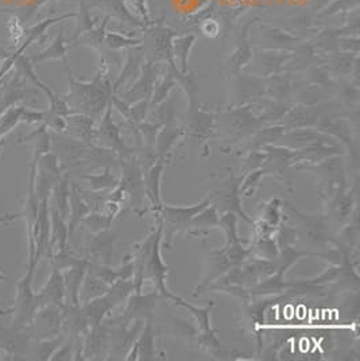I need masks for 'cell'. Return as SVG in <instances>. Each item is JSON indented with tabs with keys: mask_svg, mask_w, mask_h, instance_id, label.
I'll list each match as a JSON object with an SVG mask.
<instances>
[{
	"mask_svg": "<svg viewBox=\"0 0 360 361\" xmlns=\"http://www.w3.org/2000/svg\"><path fill=\"white\" fill-rule=\"evenodd\" d=\"M92 143L95 146L116 152L121 161L131 155H136L134 150L123 142L120 136V130L112 121V103L108 104L99 127L95 128Z\"/></svg>",
	"mask_w": 360,
	"mask_h": 361,
	"instance_id": "cell-10",
	"label": "cell"
},
{
	"mask_svg": "<svg viewBox=\"0 0 360 361\" xmlns=\"http://www.w3.org/2000/svg\"><path fill=\"white\" fill-rule=\"evenodd\" d=\"M157 81V71L152 66V63H146L142 68V73L134 81V85H131L128 90L121 94V102L127 106H131L136 102L151 97V92L154 88V84Z\"/></svg>",
	"mask_w": 360,
	"mask_h": 361,
	"instance_id": "cell-22",
	"label": "cell"
},
{
	"mask_svg": "<svg viewBox=\"0 0 360 361\" xmlns=\"http://www.w3.org/2000/svg\"><path fill=\"white\" fill-rule=\"evenodd\" d=\"M210 198H204L200 204L192 207H172L162 204L161 209L154 216L160 217L162 224V241L166 248L172 250V244L177 235H185L191 226V221L198 212L210 205Z\"/></svg>",
	"mask_w": 360,
	"mask_h": 361,
	"instance_id": "cell-4",
	"label": "cell"
},
{
	"mask_svg": "<svg viewBox=\"0 0 360 361\" xmlns=\"http://www.w3.org/2000/svg\"><path fill=\"white\" fill-rule=\"evenodd\" d=\"M253 239H260V238H268V236H274L275 229L274 226L268 224L265 220H258L254 221L253 224Z\"/></svg>",
	"mask_w": 360,
	"mask_h": 361,
	"instance_id": "cell-52",
	"label": "cell"
},
{
	"mask_svg": "<svg viewBox=\"0 0 360 361\" xmlns=\"http://www.w3.org/2000/svg\"><path fill=\"white\" fill-rule=\"evenodd\" d=\"M95 133V119L84 114H71L65 118V135L84 142L92 143Z\"/></svg>",
	"mask_w": 360,
	"mask_h": 361,
	"instance_id": "cell-28",
	"label": "cell"
},
{
	"mask_svg": "<svg viewBox=\"0 0 360 361\" xmlns=\"http://www.w3.org/2000/svg\"><path fill=\"white\" fill-rule=\"evenodd\" d=\"M266 162V154L263 150L259 151H248L247 157L244 158V162L241 165V176L251 173L258 169H262Z\"/></svg>",
	"mask_w": 360,
	"mask_h": 361,
	"instance_id": "cell-51",
	"label": "cell"
},
{
	"mask_svg": "<svg viewBox=\"0 0 360 361\" xmlns=\"http://www.w3.org/2000/svg\"><path fill=\"white\" fill-rule=\"evenodd\" d=\"M50 239H52V250L53 252L57 251H64L68 247V241H69V229L66 220L64 217H61L60 213L50 208Z\"/></svg>",
	"mask_w": 360,
	"mask_h": 361,
	"instance_id": "cell-34",
	"label": "cell"
},
{
	"mask_svg": "<svg viewBox=\"0 0 360 361\" xmlns=\"http://www.w3.org/2000/svg\"><path fill=\"white\" fill-rule=\"evenodd\" d=\"M114 217L105 214L104 212H90L80 223L90 233H99L103 231L111 229Z\"/></svg>",
	"mask_w": 360,
	"mask_h": 361,
	"instance_id": "cell-45",
	"label": "cell"
},
{
	"mask_svg": "<svg viewBox=\"0 0 360 361\" xmlns=\"http://www.w3.org/2000/svg\"><path fill=\"white\" fill-rule=\"evenodd\" d=\"M26 143L31 142L32 143V158H38L41 155H44L46 152L52 151V137L47 131V127L42 123V126H40L37 130L31 131L29 134L22 137V140H19V143Z\"/></svg>",
	"mask_w": 360,
	"mask_h": 361,
	"instance_id": "cell-39",
	"label": "cell"
},
{
	"mask_svg": "<svg viewBox=\"0 0 360 361\" xmlns=\"http://www.w3.org/2000/svg\"><path fill=\"white\" fill-rule=\"evenodd\" d=\"M232 267H235V266L227 257L223 248H210V251H207L205 257H204V270H203L201 282L198 286L196 287L193 295L195 297L201 295V291L205 287Z\"/></svg>",
	"mask_w": 360,
	"mask_h": 361,
	"instance_id": "cell-18",
	"label": "cell"
},
{
	"mask_svg": "<svg viewBox=\"0 0 360 361\" xmlns=\"http://www.w3.org/2000/svg\"><path fill=\"white\" fill-rule=\"evenodd\" d=\"M161 245L162 240L157 241L151 250L150 254L148 256L145 264H143V282L150 281L155 287V291L164 298L170 302H176L180 297L174 295L167 286H166V278L170 267L166 266L161 256Z\"/></svg>",
	"mask_w": 360,
	"mask_h": 361,
	"instance_id": "cell-12",
	"label": "cell"
},
{
	"mask_svg": "<svg viewBox=\"0 0 360 361\" xmlns=\"http://www.w3.org/2000/svg\"><path fill=\"white\" fill-rule=\"evenodd\" d=\"M266 90L272 99L284 102L293 92L292 80L287 75H275L266 84Z\"/></svg>",
	"mask_w": 360,
	"mask_h": 361,
	"instance_id": "cell-46",
	"label": "cell"
},
{
	"mask_svg": "<svg viewBox=\"0 0 360 361\" xmlns=\"http://www.w3.org/2000/svg\"><path fill=\"white\" fill-rule=\"evenodd\" d=\"M220 213L213 205H208L203 211L198 212L191 221V226L185 235L195 238H205L210 229L219 228Z\"/></svg>",
	"mask_w": 360,
	"mask_h": 361,
	"instance_id": "cell-31",
	"label": "cell"
},
{
	"mask_svg": "<svg viewBox=\"0 0 360 361\" xmlns=\"http://www.w3.org/2000/svg\"><path fill=\"white\" fill-rule=\"evenodd\" d=\"M184 130L173 124H166L161 131H158L155 137V152L158 158H166V155L173 149L177 139L182 135Z\"/></svg>",
	"mask_w": 360,
	"mask_h": 361,
	"instance_id": "cell-37",
	"label": "cell"
},
{
	"mask_svg": "<svg viewBox=\"0 0 360 361\" xmlns=\"http://www.w3.org/2000/svg\"><path fill=\"white\" fill-rule=\"evenodd\" d=\"M7 281H8V279H7V276H6V275L1 272V270H0V283H1V282H7Z\"/></svg>",
	"mask_w": 360,
	"mask_h": 361,
	"instance_id": "cell-57",
	"label": "cell"
},
{
	"mask_svg": "<svg viewBox=\"0 0 360 361\" xmlns=\"http://www.w3.org/2000/svg\"><path fill=\"white\" fill-rule=\"evenodd\" d=\"M65 39H64V32L60 30L59 37L53 41V44L49 46L47 49H45L44 51L38 53V54H34L32 57H29L32 65L35 63H40V62H44L47 60H62L65 62V65H68V60H66V45H65Z\"/></svg>",
	"mask_w": 360,
	"mask_h": 361,
	"instance_id": "cell-42",
	"label": "cell"
},
{
	"mask_svg": "<svg viewBox=\"0 0 360 361\" xmlns=\"http://www.w3.org/2000/svg\"><path fill=\"white\" fill-rule=\"evenodd\" d=\"M66 69L69 92L64 100L71 114H84L96 121L107 109L112 97V87L105 77L104 71H100L90 82H83L76 80L68 66Z\"/></svg>",
	"mask_w": 360,
	"mask_h": 361,
	"instance_id": "cell-1",
	"label": "cell"
},
{
	"mask_svg": "<svg viewBox=\"0 0 360 361\" xmlns=\"http://www.w3.org/2000/svg\"><path fill=\"white\" fill-rule=\"evenodd\" d=\"M169 333H170V336L189 341L192 344H197V340L200 336V331H198L195 321H188V319H181V318H174L172 321Z\"/></svg>",
	"mask_w": 360,
	"mask_h": 361,
	"instance_id": "cell-44",
	"label": "cell"
},
{
	"mask_svg": "<svg viewBox=\"0 0 360 361\" xmlns=\"http://www.w3.org/2000/svg\"><path fill=\"white\" fill-rule=\"evenodd\" d=\"M90 205L84 201V198L78 193L75 182L71 183V196H69V214H68V229L69 238L73 236L76 229L80 226L81 220L90 213Z\"/></svg>",
	"mask_w": 360,
	"mask_h": 361,
	"instance_id": "cell-32",
	"label": "cell"
},
{
	"mask_svg": "<svg viewBox=\"0 0 360 361\" xmlns=\"http://www.w3.org/2000/svg\"><path fill=\"white\" fill-rule=\"evenodd\" d=\"M69 196H71L69 176L64 173L53 188V192L49 198V207L59 212L61 217H64L65 220H68V214H69Z\"/></svg>",
	"mask_w": 360,
	"mask_h": 361,
	"instance_id": "cell-33",
	"label": "cell"
},
{
	"mask_svg": "<svg viewBox=\"0 0 360 361\" xmlns=\"http://www.w3.org/2000/svg\"><path fill=\"white\" fill-rule=\"evenodd\" d=\"M133 1H134L136 8H138L142 14H145V16H146V8L143 7V1H145V0H133Z\"/></svg>",
	"mask_w": 360,
	"mask_h": 361,
	"instance_id": "cell-55",
	"label": "cell"
},
{
	"mask_svg": "<svg viewBox=\"0 0 360 361\" xmlns=\"http://www.w3.org/2000/svg\"><path fill=\"white\" fill-rule=\"evenodd\" d=\"M35 272V266L28 264L26 275L16 283V303L13 306V328L14 329H26L41 307L37 291L32 290V276Z\"/></svg>",
	"mask_w": 360,
	"mask_h": 361,
	"instance_id": "cell-7",
	"label": "cell"
},
{
	"mask_svg": "<svg viewBox=\"0 0 360 361\" xmlns=\"http://www.w3.org/2000/svg\"><path fill=\"white\" fill-rule=\"evenodd\" d=\"M193 41H195V37L193 35H189V37H182L176 39L174 42V56H177L181 61V65H182V73H186L188 72V56H189V51H191V47L193 45Z\"/></svg>",
	"mask_w": 360,
	"mask_h": 361,
	"instance_id": "cell-50",
	"label": "cell"
},
{
	"mask_svg": "<svg viewBox=\"0 0 360 361\" xmlns=\"http://www.w3.org/2000/svg\"><path fill=\"white\" fill-rule=\"evenodd\" d=\"M297 170L308 171L317 180V193L323 200L344 192L349 188V180L345 173L342 155L325 158L317 164L300 166Z\"/></svg>",
	"mask_w": 360,
	"mask_h": 361,
	"instance_id": "cell-3",
	"label": "cell"
},
{
	"mask_svg": "<svg viewBox=\"0 0 360 361\" xmlns=\"http://www.w3.org/2000/svg\"><path fill=\"white\" fill-rule=\"evenodd\" d=\"M138 44H139V41L126 39L116 34H107V37H105V46L108 49H121V47H127V46H136Z\"/></svg>",
	"mask_w": 360,
	"mask_h": 361,
	"instance_id": "cell-53",
	"label": "cell"
},
{
	"mask_svg": "<svg viewBox=\"0 0 360 361\" xmlns=\"http://www.w3.org/2000/svg\"><path fill=\"white\" fill-rule=\"evenodd\" d=\"M164 300L157 291L151 294L143 293H133L128 300L126 301V307L123 314L115 318L105 319L108 322H119V324H130L136 319L148 321L149 318H154V312L157 307V303Z\"/></svg>",
	"mask_w": 360,
	"mask_h": 361,
	"instance_id": "cell-13",
	"label": "cell"
},
{
	"mask_svg": "<svg viewBox=\"0 0 360 361\" xmlns=\"http://www.w3.org/2000/svg\"><path fill=\"white\" fill-rule=\"evenodd\" d=\"M219 228L224 235V245H231L241 240L238 235V216L235 213L227 212L220 214Z\"/></svg>",
	"mask_w": 360,
	"mask_h": 361,
	"instance_id": "cell-49",
	"label": "cell"
},
{
	"mask_svg": "<svg viewBox=\"0 0 360 361\" xmlns=\"http://www.w3.org/2000/svg\"><path fill=\"white\" fill-rule=\"evenodd\" d=\"M111 285L105 283L104 281H102L100 278L95 276L93 274H90L87 271L83 285L80 288V294H78V300H80V305L87 303V302L92 301L97 297H102L108 291Z\"/></svg>",
	"mask_w": 360,
	"mask_h": 361,
	"instance_id": "cell-38",
	"label": "cell"
},
{
	"mask_svg": "<svg viewBox=\"0 0 360 361\" xmlns=\"http://www.w3.org/2000/svg\"><path fill=\"white\" fill-rule=\"evenodd\" d=\"M240 269H241L243 279H244V286L248 290V288L256 286V283H259L260 281L275 274L277 264H275V260L250 256L240 264Z\"/></svg>",
	"mask_w": 360,
	"mask_h": 361,
	"instance_id": "cell-23",
	"label": "cell"
},
{
	"mask_svg": "<svg viewBox=\"0 0 360 361\" xmlns=\"http://www.w3.org/2000/svg\"><path fill=\"white\" fill-rule=\"evenodd\" d=\"M323 201L324 216L332 228L335 226L339 229L349 223H358V183H355V188L349 186L344 192H340Z\"/></svg>",
	"mask_w": 360,
	"mask_h": 361,
	"instance_id": "cell-6",
	"label": "cell"
},
{
	"mask_svg": "<svg viewBox=\"0 0 360 361\" xmlns=\"http://www.w3.org/2000/svg\"><path fill=\"white\" fill-rule=\"evenodd\" d=\"M22 213H0V224L6 226L10 223H14L16 219H19Z\"/></svg>",
	"mask_w": 360,
	"mask_h": 361,
	"instance_id": "cell-54",
	"label": "cell"
},
{
	"mask_svg": "<svg viewBox=\"0 0 360 361\" xmlns=\"http://www.w3.org/2000/svg\"><path fill=\"white\" fill-rule=\"evenodd\" d=\"M37 295L41 307L47 305L62 307L65 305V285L62 271L53 267L45 285L37 291Z\"/></svg>",
	"mask_w": 360,
	"mask_h": 361,
	"instance_id": "cell-27",
	"label": "cell"
},
{
	"mask_svg": "<svg viewBox=\"0 0 360 361\" xmlns=\"http://www.w3.org/2000/svg\"><path fill=\"white\" fill-rule=\"evenodd\" d=\"M83 180L88 182L92 192H109L119 185L120 178L112 171V167H104L99 174H84Z\"/></svg>",
	"mask_w": 360,
	"mask_h": 361,
	"instance_id": "cell-36",
	"label": "cell"
},
{
	"mask_svg": "<svg viewBox=\"0 0 360 361\" xmlns=\"http://www.w3.org/2000/svg\"><path fill=\"white\" fill-rule=\"evenodd\" d=\"M8 314H13V307L11 309H0V318L8 316Z\"/></svg>",
	"mask_w": 360,
	"mask_h": 361,
	"instance_id": "cell-56",
	"label": "cell"
},
{
	"mask_svg": "<svg viewBox=\"0 0 360 361\" xmlns=\"http://www.w3.org/2000/svg\"><path fill=\"white\" fill-rule=\"evenodd\" d=\"M116 241L118 236L116 233L111 232V229L99 233H90L84 243V257L95 263L111 264L116 250Z\"/></svg>",
	"mask_w": 360,
	"mask_h": 361,
	"instance_id": "cell-14",
	"label": "cell"
},
{
	"mask_svg": "<svg viewBox=\"0 0 360 361\" xmlns=\"http://www.w3.org/2000/svg\"><path fill=\"white\" fill-rule=\"evenodd\" d=\"M266 92V82L256 75H241L236 80V99L239 104L254 103Z\"/></svg>",
	"mask_w": 360,
	"mask_h": 361,
	"instance_id": "cell-30",
	"label": "cell"
},
{
	"mask_svg": "<svg viewBox=\"0 0 360 361\" xmlns=\"http://www.w3.org/2000/svg\"><path fill=\"white\" fill-rule=\"evenodd\" d=\"M143 62H145L143 54H142L140 51L133 50V51L130 53L128 59L126 61V65H124L121 73L118 75L116 81H115L114 85H112V92L116 93V92H118L123 85H126L127 82H130V81H133V80L136 81V78L142 73Z\"/></svg>",
	"mask_w": 360,
	"mask_h": 361,
	"instance_id": "cell-35",
	"label": "cell"
},
{
	"mask_svg": "<svg viewBox=\"0 0 360 361\" xmlns=\"http://www.w3.org/2000/svg\"><path fill=\"white\" fill-rule=\"evenodd\" d=\"M25 331L31 340H50L62 333V307L47 305L38 309Z\"/></svg>",
	"mask_w": 360,
	"mask_h": 361,
	"instance_id": "cell-11",
	"label": "cell"
},
{
	"mask_svg": "<svg viewBox=\"0 0 360 361\" xmlns=\"http://www.w3.org/2000/svg\"><path fill=\"white\" fill-rule=\"evenodd\" d=\"M121 177H120L119 186L123 189L126 197L130 198L131 209L136 212L138 216L148 214V207L145 205L146 192H145V182H143V170L136 158V155H131L121 161Z\"/></svg>",
	"mask_w": 360,
	"mask_h": 361,
	"instance_id": "cell-5",
	"label": "cell"
},
{
	"mask_svg": "<svg viewBox=\"0 0 360 361\" xmlns=\"http://www.w3.org/2000/svg\"><path fill=\"white\" fill-rule=\"evenodd\" d=\"M205 293H224L243 301L250 298L248 290L244 286V279H243L240 266L229 269L217 279H215L201 291V294H205Z\"/></svg>",
	"mask_w": 360,
	"mask_h": 361,
	"instance_id": "cell-17",
	"label": "cell"
},
{
	"mask_svg": "<svg viewBox=\"0 0 360 361\" xmlns=\"http://www.w3.org/2000/svg\"><path fill=\"white\" fill-rule=\"evenodd\" d=\"M90 329V321L81 305L62 306V333L66 337H84Z\"/></svg>",
	"mask_w": 360,
	"mask_h": 361,
	"instance_id": "cell-25",
	"label": "cell"
},
{
	"mask_svg": "<svg viewBox=\"0 0 360 361\" xmlns=\"http://www.w3.org/2000/svg\"><path fill=\"white\" fill-rule=\"evenodd\" d=\"M155 329H154V318H149L145 324V328L139 334L126 360L150 361L155 360Z\"/></svg>",
	"mask_w": 360,
	"mask_h": 361,
	"instance_id": "cell-26",
	"label": "cell"
},
{
	"mask_svg": "<svg viewBox=\"0 0 360 361\" xmlns=\"http://www.w3.org/2000/svg\"><path fill=\"white\" fill-rule=\"evenodd\" d=\"M31 239L35 245V262L38 263L42 257L50 259L53 255L52 239H50V209L49 200L40 201L38 216L32 226Z\"/></svg>",
	"mask_w": 360,
	"mask_h": 361,
	"instance_id": "cell-15",
	"label": "cell"
},
{
	"mask_svg": "<svg viewBox=\"0 0 360 361\" xmlns=\"http://www.w3.org/2000/svg\"><path fill=\"white\" fill-rule=\"evenodd\" d=\"M44 118L45 112L41 111H35L23 106H8L7 111H4L0 115V142L4 136L11 133L18 124H35L44 121Z\"/></svg>",
	"mask_w": 360,
	"mask_h": 361,
	"instance_id": "cell-20",
	"label": "cell"
},
{
	"mask_svg": "<svg viewBox=\"0 0 360 361\" xmlns=\"http://www.w3.org/2000/svg\"><path fill=\"white\" fill-rule=\"evenodd\" d=\"M109 353V326L104 321L92 326L83 337V360H107Z\"/></svg>",
	"mask_w": 360,
	"mask_h": 361,
	"instance_id": "cell-16",
	"label": "cell"
},
{
	"mask_svg": "<svg viewBox=\"0 0 360 361\" xmlns=\"http://www.w3.org/2000/svg\"><path fill=\"white\" fill-rule=\"evenodd\" d=\"M109 326V353L108 359L114 360H126V356L136 344L139 334L143 331L146 321L136 319L130 324H119V322H108Z\"/></svg>",
	"mask_w": 360,
	"mask_h": 361,
	"instance_id": "cell-9",
	"label": "cell"
},
{
	"mask_svg": "<svg viewBox=\"0 0 360 361\" xmlns=\"http://www.w3.org/2000/svg\"><path fill=\"white\" fill-rule=\"evenodd\" d=\"M269 176L268 170L265 167L254 170L251 173H247L243 176L241 178V183H240L239 192L241 198L246 197H253L256 193L260 180H263V177Z\"/></svg>",
	"mask_w": 360,
	"mask_h": 361,
	"instance_id": "cell-48",
	"label": "cell"
},
{
	"mask_svg": "<svg viewBox=\"0 0 360 361\" xmlns=\"http://www.w3.org/2000/svg\"><path fill=\"white\" fill-rule=\"evenodd\" d=\"M308 256L316 257L313 252H311L308 250H304V248H299L296 245L282 247V248H280V254L275 259L277 271L286 274L293 264H296L299 260L304 259V257H308Z\"/></svg>",
	"mask_w": 360,
	"mask_h": 361,
	"instance_id": "cell-40",
	"label": "cell"
},
{
	"mask_svg": "<svg viewBox=\"0 0 360 361\" xmlns=\"http://www.w3.org/2000/svg\"><path fill=\"white\" fill-rule=\"evenodd\" d=\"M260 213L262 220H265L268 224L277 228L284 220V212H282V201L280 198H272L268 202L260 204Z\"/></svg>",
	"mask_w": 360,
	"mask_h": 361,
	"instance_id": "cell-47",
	"label": "cell"
},
{
	"mask_svg": "<svg viewBox=\"0 0 360 361\" xmlns=\"http://www.w3.org/2000/svg\"><path fill=\"white\" fill-rule=\"evenodd\" d=\"M189 114L186 116L185 128H182L188 135L198 140L208 139L215 130L216 116L210 112H204L200 109L198 102L191 103Z\"/></svg>",
	"mask_w": 360,
	"mask_h": 361,
	"instance_id": "cell-21",
	"label": "cell"
},
{
	"mask_svg": "<svg viewBox=\"0 0 360 361\" xmlns=\"http://www.w3.org/2000/svg\"><path fill=\"white\" fill-rule=\"evenodd\" d=\"M243 176H236L231 171V174L225 178L215 190H212L208 198L210 205H213L220 214L231 212L235 213L243 221L253 224L254 221L247 216V213L241 208V196L239 188Z\"/></svg>",
	"mask_w": 360,
	"mask_h": 361,
	"instance_id": "cell-8",
	"label": "cell"
},
{
	"mask_svg": "<svg viewBox=\"0 0 360 361\" xmlns=\"http://www.w3.org/2000/svg\"><path fill=\"white\" fill-rule=\"evenodd\" d=\"M284 220L293 223L297 232L299 243L306 244L308 251L317 250V257L321 252L333 247V229L324 214H309L296 209L290 204H282ZM315 254V252H313ZM316 255V254H315Z\"/></svg>",
	"mask_w": 360,
	"mask_h": 361,
	"instance_id": "cell-2",
	"label": "cell"
},
{
	"mask_svg": "<svg viewBox=\"0 0 360 361\" xmlns=\"http://www.w3.org/2000/svg\"><path fill=\"white\" fill-rule=\"evenodd\" d=\"M90 260L85 257H80L75 264L62 271L64 285H65V303L80 305L78 294L83 285L84 276L87 274Z\"/></svg>",
	"mask_w": 360,
	"mask_h": 361,
	"instance_id": "cell-24",
	"label": "cell"
},
{
	"mask_svg": "<svg viewBox=\"0 0 360 361\" xmlns=\"http://www.w3.org/2000/svg\"><path fill=\"white\" fill-rule=\"evenodd\" d=\"M65 338L66 336L61 334L59 337H54L50 340H32L34 343H30L28 352L31 350L34 360H50L53 353L65 341Z\"/></svg>",
	"mask_w": 360,
	"mask_h": 361,
	"instance_id": "cell-41",
	"label": "cell"
},
{
	"mask_svg": "<svg viewBox=\"0 0 360 361\" xmlns=\"http://www.w3.org/2000/svg\"><path fill=\"white\" fill-rule=\"evenodd\" d=\"M166 158H158L154 165L150 166L146 171H143V182L146 198L149 200L148 213L155 214L162 207L161 196V182L165 170Z\"/></svg>",
	"mask_w": 360,
	"mask_h": 361,
	"instance_id": "cell-19",
	"label": "cell"
},
{
	"mask_svg": "<svg viewBox=\"0 0 360 361\" xmlns=\"http://www.w3.org/2000/svg\"><path fill=\"white\" fill-rule=\"evenodd\" d=\"M248 251H250V256L253 257L270 259V260H275L280 254V248L277 245L274 236L248 240Z\"/></svg>",
	"mask_w": 360,
	"mask_h": 361,
	"instance_id": "cell-43",
	"label": "cell"
},
{
	"mask_svg": "<svg viewBox=\"0 0 360 361\" xmlns=\"http://www.w3.org/2000/svg\"><path fill=\"white\" fill-rule=\"evenodd\" d=\"M292 282L286 281L285 274L282 272H275L270 275L269 278L260 281L256 283V286L248 288V295L250 298H256V297H278L289 291L292 288Z\"/></svg>",
	"mask_w": 360,
	"mask_h": 361,
	"instance_id": "cell-29",
	"label": "cell"
}]
</instances>
